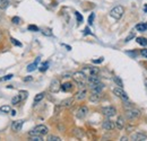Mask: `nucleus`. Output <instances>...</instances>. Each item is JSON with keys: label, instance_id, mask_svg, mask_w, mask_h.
I'll list each match as a JSON object with an SVG mask.
<instances>
[{"label": "nucleus", "instance_id": "f257e3e1", "mask_svg": "<svg viewBox=\"0 0 147 141\" xmlns=\"http://www.w3.org/2000/svg\"><path fill=\"white\" fill-rule=\"evenodd\" d=\"M48 132H49V129H48V126H45V125H43V124H40V125H36L31 132H30V136H45V134H48Z\"/></svg>", "mask_w": 147, "mask_h": 141}, {"label": "nucleus", "instance_id": "f03ea898", "mask_svg": "<svg viewBox=\"0 0 147 141\" xmlns=\"http://www.w3.org/2000/svg\"><path fill=\"white\" fill-rule=\"evenodd\" d=\"M86 75L83 72V71H77L73 75L74 80L78 84L79 87H84L85 86V83H86Z\"/></svg>", "mask_w": 147, "mask_h": 141}, {"label": "nucleus", "instance_id": "7ed1b4c3", "mask_svg": "<svg viewBox=\"0 0 147 141\" xmlns=\"http://www.w3.org/2000/svg\"><path fill=\"white\" fill-rule=\"evenodd\" d=\"M125 14V8L122 6H115L114 8H112L110 11V16L114 19H120Z\"/></svg>", "mask_w": 147, "mask_h": 141}, {"label": "nucleus", "instance_id": "20e7f679", "mask_svg": "<svg viewBox=\"0 0 147 141\" xmlns=\"http://www.w3.org/2000/svg\"><path fill=\"white\" fill-rule=\"evenodd\" d=\"M139 116H140V112L137 108L130 107L126 111V117L129 120H135V119H138Z\"/></svg>", "mask_w": 147, "mask_h": 141}, {"label": "nucleus", "instance_id": "39448f33", "mask_svg": "<svg viewBox=\"0 0 147 141\" xmlns=\"http://www.w3.org/2000/svg\"><path fill=\"white\" fill-rule=\"evenodd\" d=\"M113 94L117 95L118 97H120L122 101H129V97H128V95H127V93L121 88V87H115V88H113Z\"/></svg>", "mask_w": 147, "mask_h": 141}, {"label": "nucleus", "instance_id": "423d86ee", "mask_svg": "<svg viewBox=\"0 0 147 141\" xmlns=\"http://www.w3.org/2000/svg\"><path fill=\"white\" fill-rule=\"evenodd\" d=\"M102 113H103V115H105L107 117H111V116H114V115H115L117 109H115V107H113V106H107V107H103V108H102Z\"/></svg>", "mask_w": 147, "mask_h": 141}, {"label": "nucleus", "instance_id": "0eeeda50", "mask_svg": "<svg viewBox=\"0 0 147 141\" xmlns=\"http://www.w3.org/2000/svg\"><path fill=\"white\" fill-rule=\"evenodd\" d=\"M88 114V108H87V106H80L78 109H77V112H76V116H77V119H85L86 117V115Z\"/></svg>", "mask_w": 147, "mask_h": 141}, {"label": "nucleus", "instance_id": "6e6552de", "mask_svg": "<svg viewBox=\"0 0 147 141\" xmlns=\"http://www.w3.org/2000/svg\"><path fill=\"white\" fill-rule=\"evenodd\" d=\"M61 89V84L59 81V79H53L50 84V91L51 93H58Z\"/></svg>", "mask_w": 147, "mask_h": 141}, {"label": "nucleus", "instance_id": "1a4fd4ad", "mask_svg": "<svg viewBox=\"0 0 147 141\" xmlns=\"http://www.w3.org/2000/svg\"><path fill=\"white\" fill-rule=\"evenodd\" d=\"M130 139L135 141H144L147 139V136L144 132H136V133H132L130 136Z\"/></svg>", "mask_w": 147, "mask_h": 141}, {"label": "nucleus", "instance_id": "9d476101", "mask_svg": "<svg viewBox=\"0 0 147 141\" xmlns=\"http://www.w3.org/2000/svg\"><path fill=\"white\" fill-rule=\"evenodd\" d=\"M86 81H87V83H88V85L91 86V85H94V84L100 83V78L97 77V75H90V76H87Z\"/></svg>", "mask_w": 147, "mask_h": 141}, {"label": "nucleus", "instance_id": "9b49d317", "mask_svg": "<svg viewBox=\"0 0 147 141\" xmlns=\"http://www.w3.org/2000/svg\"><path fill=\"white\" fill-rule=\"evenodd\" d=\"M102 128H103L104 130L110 131V130H113V129L115 128V123L110 121V120H105V121L102 123Z\"/></svg>", "mask_w": 147, "mask_h": 141}, {"label": "nucleus", "instance_id": "f8f14e48", "mask_svg": "<svg viewBox=\"0 0 147 141\" xmlns=\"http://www.w3.org/2000/svg\"><path fill=\"white\" fill-rule=\"evenodd\" d=\"M23 123H24V121H22V120L14 121V122H13V124H11V129H13V131H15V132H18V131H20V129L23 128Z\"/></svg>", "mask_w": 147, "mask_h": 141}, {"label": "nucleus", "instance_id": "ddd939ff", "mask_svg": "<svg viewBox=\"0 0 147 141\" xmlns=\"http://www.w3.org/2000/svg\"><path fill=\"white\" fill-rule=\"evenodd\" d=\"M104 88V85L100 81L97 84H94V85H91V89H92L93 93H102V90Z\"/></svg>", "mask_w": 147, "mask_h": 141}, {"label": "nucleus", "instance_id": "4468645a", "mask_svg": "<svg viewBox=\"0 0 147 141\" xmlns=\"http://www.w3.org/2000/svg\"><path fill=\"white\" fill-rule=\"evenodd\" d=\"M86 95H87V89H82V90H79V91L76 94L75 98H76L77 101H83V99L86 98Z\"/></svg>", "mask_w": 147, "mask_h": 141}, {"label": "nucleus", "instance_id": "2eb2a0df", "mask_svg": "<svg viewBox=\"0 0 147 141\" xmlns=\"http://www.w3.org/2000/svg\"><path fill=\"white\" fill-rule=\"evenodd\" d=\"M83 72L85 75L87 73V76H90V75H97L98 73V69L97 68H93V67H85L83 69Z\"/></svg>", "mask_w": 147, "mask_h": 141}, {"label": "nucleus", "instance_id": "dca6fc26", "mask_svg": "<svg viewBox=\"0 0 147 141\" xmlns=\"http://www.w3.org/2000/svg\"><path fill=\"white\" fill-rule=\"evenodd\" d=\"M101 97H102L101 93H93L92 91V94L90 95V101L93 103H97V102H100Z\"/></svg>", "mask_w": 147, "mask_h": 141}, {"label": "nucleus", "instance_id": "f3484780", "mask_svg": "<svg viewBox=\"0 0 147 141\" xmlns=\"http://www.w3.org/2000/svg\"><path fill=\"white\" fill-rule=\"evenodd\" d=\"M74 98L71 97H69V98H66V99H63L62 102H61V104L60 105L62 106V107H66V108H68V107H71L74 104Z\"/></svg>", "mask_w": 147, "mask_h": 141}, {"label": "nucleus", "instance_id": "a211bd4d", "mask_svg": "<svg viewBox=\"0 0 147 141\" xmlns=\"http://www.w3.org/2000/svg\"><path fill=\"white\" fill-rule=\"evenodd\" d=\"M125 124H126V122H125V119H123L122 116H119V117L117 119V121H115V126H117L119 130H122V129L125 128Z\"/></svg>", "mask_w": 147, "mask_h": 141}, {"label": "nucleus", "instance_id": "6ab92c4d", "mask_svg": "<svg viewBox=\"0 0 147 141\" xmlns=\"http://www.w3.org/2000/svg\"><path fill=\"white\" fill-rule=\"evenodd\" d=\"M41 61V58L40 56H37L36 59H35V61L33 62V63H31L28 67H27V71L28 72H31V71H33V70H35L37 68V66H38V62Z\"/></svg>", "mask_w": 147, "mask_h": 141}, {"label": "nucleus", "instance_id": "aec40b11", "mask_svg": "<svg viewBox=\"0 0 147 141\" xmlns=\"http://www.w3.org/2000/svg\"><path fill=\"white\" fill-rule=\"evenodd\" d=\"M136 30L138 32H146L147 31V23H140L136 25Z\"/></svg>", "mask_w": 147, "mask_h": 141}, {"label": "nucleus", "instance_id": "412c9836", "mask_svg": "<svg viewBox=\"0 0 147 141\" xmlns=\"http://www.w3.org/2000/svg\"><path fill=\"white\" fill-rule=\"evenodd\" d=\"M73 84L71 83H65L62 86H61V89L63 90V91H69V90H71L73 89Z\"/></svg>", "mask_w": 147, "mask_h": 141}, {"label": "nucleus", "instance_id": "4be33fe9", "mask_svg": "<svg viewBox=\"0 0 147 141\" xmlns=\"http://www.w3.org/2000/svg\"><path fill=\"white\" fill-rule=\"evenodd\" d=\"M44 95H45L44 93H40V94H37L36 96L34 97V104H35V105H36L38 102H41V101L44 98Z\"/></svg>", "mask_w": 147, "mask_h": 141}, {"label": "nucleus", "instance_id": "5701e85b", "mask_svg": "<svg viewBox=\"0 0 147 141\" xmlns=\"http://www.w3.org/2000/svg\"><path fill=\"white\" fill-rule=\"evenodd\" d=\"M18 95H19V98H20V102H22V101H25V99L27 98L28 93H27L26 90H20L18 93Z\"/></svg>", "mask_w": 147, "mask_h": 141}, {"label": "nucleus", "instance_id": "b1692460", "mask_svg": "<svg viewBox=\"0 0 147 141\" xmlns=\"http://www.w3.org/2000/svg\"><path fill=\"white\" fill-rule=\"evenodd\" d=\"M113 81L117 84V86H119V87H123V83H122V80H121V78L120 77H113Z\"/></svg>", "mask_w": 147, "mask_h": 141}, {"label": "nucleus", "instance_id": "393cba45", "mask_svg": "<svg viewBox=\"0 0 147 141\" xmlns=\"http://www.w3.org/2000/svg\"><path fill=\"white\" fill-rule=\"evenodd\" d=\"M137 43L143 45V46H147V38L144 37H137Z\"/></svg>", "mask_w": 147, "mask_h": 141}, {"label": "nucleus", "instance_id": "a878e982", "mask_svg": "<svg viewBox=\"0 0 147 141\" xmlns=\"http://www.w3.org/2000/svg\"><path fill=\"white\" fill-rule=\"evenodd\" d=\"M10 111H11V108L8 105H3L0 107V112H2V113H10Z\"/></svg>", "mask_w": 147, "mask_h": 141}, {"label": "nucleus", "instance_id": "bb28decb", "mask_svg": "<svg viewBox=\"0 0 147 141\" xmlns=\"http://www.w3.org/2000/svg\"><path fill=\"white\" fill-rule=\"evenodd\" d=\"M8 5H9V1H8V0H0V8H1V9L7 8Z\"/></svg>", "mask_w": 147, "mask_h": 141}, {"label": "nucleus", "instance_id": "cd10ccee", "mask_svg": "<svg viewBox=\"0 0 147 141\" xmlns=\"http://www.w3.org/2000/svg\"><path fill=\"white\" fill-rule=\"evenodd\" d=\"M48 68H49V62H44L38 69H40V71H42V72H44V71L48 70Z\"/></svg>", "mask_w": 147, "mask_h": 141}, {"label": "nucleus", "instance_id": "c85d7f7f", "mask_svg": "<svg viewBox=\"0 0 147 141\" xmlns=\"http://www.w3.org/2000/svg\"><path fill=\"white\" fill-rule=\"evenodd\" d=\"M30 140L42 141V136H30Z\"/></svg>", "mask_w": 147, "mask_h": 141}, {"label": "nucleus", "instance_id": "c756f323", "mask_svg": "<svg viewBox=\"0 0 147 141\" xmlns=\"http://www.w3.org/2000/svg\"><path fill=\"white\" fill-rule=\"evenodd\" d=\"M135 36H136V34H135V32H131L130 34H129L126 38H125V42H129L130 40H132V38H135Z\"/></svg>", "mask_w": 147, "mask_h": 141}, {"label": "nucleus", "instance_id": "7c9ffc66", "mask_svg": "<svg viewBox=\"0 0 147 141\" xmlns=\"http://www.w3.org/2000/svg\"><path fill=\"white\" fill-rule=\"evenodd\" d=\"M48 140L49 141H60L61 139H60L59 137H57V136H52V134H51V136L48 137Z\"/></svg>", "mask_w": 147, "mask_h": 141}, {"label": "nucleus", "instance_id": "2f4dec72", "mask_svg": "<svg viewBox=\"0 0 147 141\" xmlns=\"http://www.w3.org/2000/svg\"><path fill=\"white\" fill-rule=\"evenodd\" d=\"M19 102H20V98H19V95H16L13 99H11V103L14 104V105H16V104H18Z\"/></svg>", "mask_w": 147, "mask_h": 141}, {"label": "nucleus", "instance_id": "473e14b6", "mask_svg": "<svg viewBox=\"0 0 147 141\" xmlns=\"http://www.w3.org/2000/svg\"><path fill=\"white\" fill-rule=\"evenodd\" d=\"M79 131H80V129H75V132H74V133H75V136H76L77 138H82L83 134H84L83 132H79Z\"/></svg>", "mask_w": 147, "mask_h": 141}, {"label": "nucleus", "instance_id": "72a5a7b5", "mask_svg": "<svg viewBox=\"0 0 147 141\" xmlns=\"http://www.w3.org/2000/svg\"><path fill=\"white\" fill-rule=\"evenodd\" d=\"M75 15H76V18H77V21H78V23H82V21H83V16L80 15V13L76 11Z\"/></svg>", "mask_w": 147, "mask_h": 141}, {"label": "nucleus", "instance_id": "f704fd0d", "mask_svg": "<svg viewBox=\"0 0 147 141\" xmlns=\"http://www.w3.org/2000/svg\"><path fill=\"white\" fill-rule=\"evenodd\" d=\"M14 76L13 75H7V76H3L2 78H0V81H5V80H9V79H11Z\"/></svg>", "mask_w": 147, "mask_h": 141}, {"label": "nucleus", "instance_id": "c9c22d12", "mask_svg": "<svg viewBox=\"0 0 147 141\" xmlns=\"http://www.w3.org/2000/svg\"><path fill=\"white\" fill-rule=\"evenodd\" d=\"M10 41H11V43H13V44H15V45H17V46H22V43H20V42H18L16 38L11 37V38H10Z\"/></svg>", "mask_w": 147, "mask_h": 141}, {"label": "nucleus", "instance_id": "e433bc0d", "mask_svg": "<svg viewBox=\"0 0 147 141\" xmlns=\"http://www.w3.org/2000/svg\"><path fill=\"white\" fill-rule=\"evenodd\" d=\"M94 17H95V14L92 13L91 15H90V17H88V24L90 25H93V21H94Z\"/></svg>", "mask_w": 147, "mask_h": 141}, {"label": "nucleus", "instance_id": "4c0bfd02", "mask_svg": "<svg viewBox=\"0 0 147 141\" xmlns=\"http://www.w3.org/2000/svg\"><path fill=\"white\" fill-rule=\"evenodd\" d=\"M28 30L30 31H34V32H38V27L35 26V25H30L28 26Z\"/></svg>", "mask_w": 147, "mask_h": 141}, {"label": "nucleus", "instance_id": "58836bf2", "mask_svg": "<svg viewBox=\"0 0 147 141\" xmlns=\"http://www.w3.org/2000/svg\"><path fill=\"white\" fill-rule=\"evenodd\" d=\"M42 34H43V35H47V36H52L51 31H49V30H43V31H42Z\"/></svg>", "mask_w": 147, "mask_h": 141}, {"label": "nucleus", "instance_id": "ea45409f", "mask_svg": "<svg viewBox=\"0 0 147 141\" xmlns=\"http://www.w3.org/2000/svg\"><path fill=\"white\" fill-rule=\"evenodd\" d=\"M19 21H20V18H19V17H14V18H13V23H14V24H19Z\"/></svg>", "mask_w": 147, "mask_h": 141}, {"label": "nucleus", "instance_id": "a19ab883", "mask_svg": "<svg viewBox=\"0 0 147 141\" xmlns=\"http://www.w3.org/2000/svg\"><path fill=\"white\" fill-rule=\"evenodd\" d=\"M103 60H104V58H100L98 60H93V63H101V62H103Z\"/></svg>", "mask_w": 147, "mask_h": 141}, {"label": "nucleus", "instance_id": "79ce46f5", "mask_svg": "<svg viewBox=\"0 0 147 141\" xmlns=\"http://www.w3.org/2000/svg\"><path fill=\"white\" fill-rule=\"evenodd\" d=\"M84 34H85V35H88V34H92V33H91V31H90V28H88V27H86V28H85V30H84Z\"/></svg>", "mask_w": 147, "mask_h": 141}, {"label": "nucleus", "instance_id": "37998d69", "mask_svg": "<svg viewBox=\"0 0 147 141\" xmlns=\"http://www.w3.org/2000/svg\"><path fill=\"white\" fill-rule=\"evenodd\" d=\"M142 54H143V55H144V56H145V58H147V50H142Z\"/></svg>", "mask_w": 147, "mask_h": 141}, {"label": "nucleus", "instance_id": "c03bdc74", "mask_svg": "<svg viewBox=\"0 0 147 141\" xmlns=\"http://www.w3.org/2000/svg\"><path fill=\"white\" fill-rule=\"evenodd\" d=\"M144 83H145V89H146V93H147V78H145Z\"/></svg>", "mask_w": 147, "mask_h": 141}, {"label": "nucleus", "instance_id": "a18cd8bd", "mask_svg": "<svg viewBox=\"0 0 147 141\" xmlns=\"http://www.w3.org/2000/svg\"><path fill=\"white\" fill-rule=\"evenodd\" d=\"M10 114H11L13 116H15V115H16V111H10Z\"/></svg>", "mask_w": 147, "mask_h": 141}, {"label": "nucleus", "instance_id": "49530a36", "mask_svg": "<svg viewBox=\"0 0 147 141\" xmlns=\"http://www.w3.org/2000/svg\"><path fill=\"white\" fill-rule=\"evenodd\" d=\"M30 80H32V78H31V77H28V78H25V81H30Z\"/></svg>", "mask_w": 147, "mask_h": 141}, {"label": "nucleus", "instance_id": "de8ad7c7", "mask_svg": "<svg viewBox=\"0 0 147 141\" xmlns=\"http://www.w3.org/2000/svg\"><path fill=\"white\" fill-rule=\"evenodd\" d=\"M144 10H145V11L147 13V5H145V7H144Z\"/></svg>", "mask_w": 147, "mask_h": 141}, {"label": "nucleus", "instance_id": "09e8293b", "mask_svg": "<svg viewBox=\"0 0 147 141\" xmlns=\"http://www.w3.org/2000/svg\"><path fill=\"white\" fill-rule=\"evenodd\" d=\"M0 37H1V31H0Z\"/></svg>", "mask_w": 147, "mask_h": 141}]
</instances>
